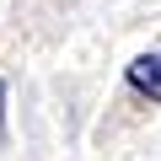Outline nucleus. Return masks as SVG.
<instances>
[{"label": "nucleus", "mask_w": 161, "mask_h": 161, "mask_svg": "<svg viewBox=\"0 0 161 161\" xmlns=\"http://www.w3.org/2000/svg\"><path fill=\"white\" fill-rule=\"evenodd\" d=\"M129 86L161 102V48H156V54H140V59L129 64Z\"/></svg>", "instance_id": "nucleus-1"}]
</instances>
